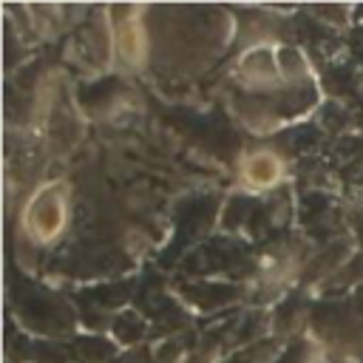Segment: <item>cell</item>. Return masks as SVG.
Wrapping results in <instances>:
<instances>
[{"mask_svg":"<svg viewBox=\"0 0 363 363\" xmlns=\"http://www.w3.org/2000/svg\"><path fill=\"white\" fill-rule=\"evenodd\" d=\"M68 221V199L60 184L43 187L26 207V230L34 241L51 244Z\"/></svg>","mask_w":363,"mask_h":363,"instance_id":"obj_1","label":"cell"},{"mask_svg":"<svg viewBox=\"0 0 363 363\" xmlns=\"http://www.w3.org/2000/svg\"><path fill=\"white\" fill-rule=\"evenodd\" d=\"M241 179L252 190H269L284 179V159L275 150H252L241 162Z\"/></svg>","mask_w":363,"mask_h":363,"instance_id":"obj_2","label":"cell"},{"mask_svg":"<svg viewBox=\"0 0 363 363\" xmlns=\"http://www.w3.org/2000/svg\"><path fill=\"white\" fill-rule=\"evenodd\" d=\"M241 74L247 77L250 85H272L278 82V74H281V60H278V51H269V48H252L241 57Z\"/></svg>","mask_w":363,"mask_h":363,"instance_id":"obj_3","label":"cell"},{"mask_svg":"<svg viewBox=\"0 0 363 363\" xmlns=\"http://www.w3.org/2000/svg\"><path fill=\"white\" fill-rule=\"evenodd\" d=\"M113 43H116V54H119L125 62L139 65V62L145 60V51H147V37H145L142 23H136V17H128V20L116 23Z\"/></svg>","mask_w":363,"mask_h":363,"instance_id":"obj_4","label":"cell"}]
</instances>
